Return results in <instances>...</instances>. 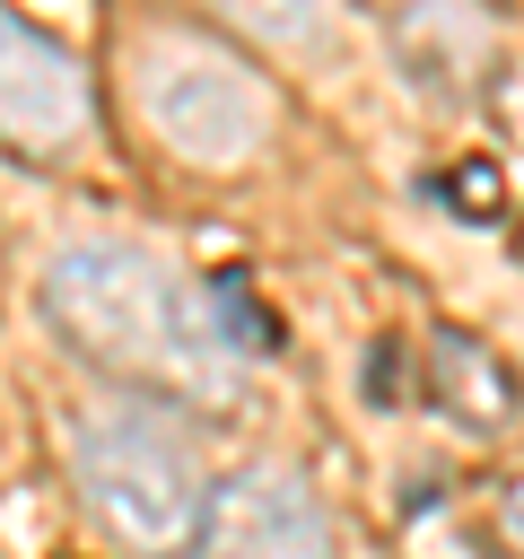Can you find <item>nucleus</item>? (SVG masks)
<instances>
[{
  "label": "nucleus",
  "mask_w": 524,
  "mask_h": 559,
  "mask_svg": "<svg viewBox=\"0 0 524 559\" xmlns=\"http://www.w3.org/2000/svg\"><path fill=\"white\" fill-rule=\"evenodd\" d=\"M0 122H9V140L17 148H61V140H79V122H87V79H79V61L52 44V35H35L26 17H9L0 26Z\"/></svg>",
  "instance_id": "39448f33"
},
{
  "label": "nucleus",
  "mask_w": 524,
  "mask_h": 559,
  "mask_svg": "<svg viewBox=\"0 0 524 559\" xmlns=\"http://www.w3.org/2000/svg\"><path fill=\"white\" fill-rule=\"evenodd\" d=\"M498 542H507V550L524 559V480H515V489L498 498Z\"/></svg>",
  "instance_id": "9b49d317"
},
{
  "label": "nucleus",
  "mask_w": 524,
  "mask_h": 559,
  "mask_svg": "<svg viewBox=\"0 0 524 559\" xmlns=\"http://www.w3.org/2000/svg\"><path fill=\"white\" fill-rule=\"evenodd\" d=\"M201 559H332V524L288 463H245L210 489Z\"/></svg>",
  "instance_id": "20e7f679"
},
{
  "label": "nucleus",
  "mask_w": 524,
  "mask_h": 559,
  "mask_svg": "<svg viewBox=\"0 0 524 559\" xmlns=\"http://www.w3.org/2000/svg\"><path fill=\"white\" fill-rule=\"evenodd\" d=\"M227 17L262 44H314L332 26V0H227Z\"/></svg>",
  "instance_id": "1a4fd4ad"
},
{
  "label": "nucleus",
  "mask_w": 524,
  "mask_h": 559,
  "mask_svg": "<svg viewBox=\"0 0 524 559\" xmlns=\"http://www.w3.org/2000/svg\"><path fill=\"white\" fill-rule=\"evenodd\" d=\"M393 52L428 96H463L489 61V17L472 0H402L393 9Z\"/></svg>",
  "instance_id": "423d86ee"
},
{
  "label": "nucleus",
  "mask_w": 524,
  "mask_h": 559,
  "mask_svg": "<svg viewBox=\"0 0 524 559\" xmlns=\"http://www.w3.org/2000/svg\"><path fill=\"white\" fill-rule=\"evenodd\" d=\"M131 105H140V122H148L183 166H201V175L245 166V157L271 140V122H279L271 79L245 70V52H227V44L201 35V26H157V35H140V52H131Z\"/></svg>",
  "instance_id": "7ed1b4c3"
},
{
  "label": "nucleus",
  "mask_w": 524,
  "mask_h": 559,
  "mask_svg": "<svg viewBox=\"0 0 524 559\" xmlns=\"http://www.w3.org/2000/svg\"><path fill=\"white\" fill-rule=\"evenodd\" d=\"M428 393H437L463 428H507V411H515V376L498 367V349H480V341H463V332H437V349H428Z\"/></svg>",
  "instance_id": "0eeeda50"
},
{
  "label": "nucleus",
  "mask_w": 524,
  "mask_h": 559,
  "mask_svg": "<svg viewBox=\"0 0 524 559\" xmlns=\"http://www.w3.org/2000/svg\"><path fill=\"white\" fill-rule=\"evenodd\" d=\"M445 201H454L463 218H480V227H489V218L507 210V183H498V166H489V157H463V166L445 175Z\"/></svg>",
  "instance_id": "9d476101"
},
{
  "label": "nucleus",
  "mask_w": 524,
  "mask_h": 559,
  "mask_svg": "<svg viewBox=\"0 0 524 559\" xmlns=\"http://www.w3.org/2000/svg\"><path fill=\"white\" fill-rule=\"evenodd\" d=\"M210 323H218V341L245 349V358H271V349H279V323L262 314V297L245 288V271H218V280H210Z\"/></svg>",
  "instance_id": "6e6552de"
},
{
  "label": "nucleus",
  "mask_w": 524,
  "mask_h": 559,
  "mask_svg": "<svg viewBox=\"0 0 524 559\" xmlns=\"http://www.w3.org/2000/svg\"><path fill=\"white\" fill-rule=\"evenodd\" d=\"M44 314L105 358L114 376L175 384V393H218L227 384V341L210 323V288H183L157 253L79 236L44 262Z\"/></svg>",
  "instance_id": "f257e3e1"
},
{
  "label": "nucleus",
  "mask_w": 524,
  "mask_h": 559,
  "mask_svg": "<svg viewBox=\"0 0 524 559\" xmlns=\"http://www.w3.org/2000/svg\"><path fill=\"white\" fill-rule=\"evenodd\" d=\"M70 472L87 515L131 550V559H183L210 524V480L192 437L175 428L166 402H87L70 419Z\"/></svg>",
  "instance_id": "f03ea898"
}]
</instances>
